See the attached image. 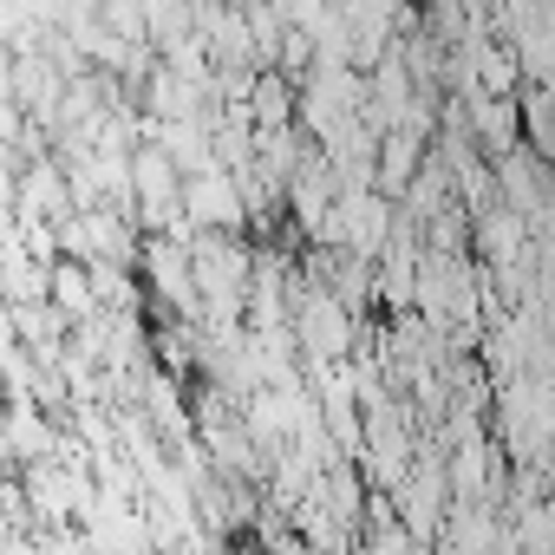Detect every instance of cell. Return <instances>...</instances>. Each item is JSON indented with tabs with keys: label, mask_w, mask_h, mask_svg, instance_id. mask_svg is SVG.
<instances>
[{
	"label": "cell",
	"mask_w": 555,
	"mask_h": 555,
	"mask_svg": "<svg viewBox=\"0 0 555 555\" xmlns=\"http://www.w3.org/2000/svg\"><path fill=\"white\" fill-rule=\"evenodd\" d=\"M183 196H190V209H196L203 222H229V216H235V196H229V177H209V170H203V177H196V183H190Z\"/></svg>",
	"instance_id": "6da1fadb"
}]
</instances>
